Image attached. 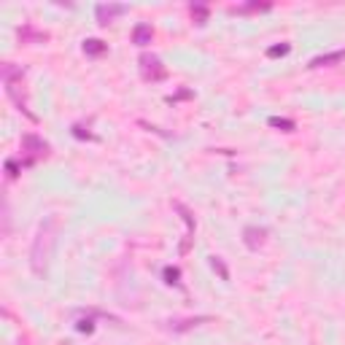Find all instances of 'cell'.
Here are the masks:
<instances>
[{"instance_id":"obj_1","label":"cell","mask_w":345,"mask_h":345,"mask_svg":"<svg viewBox=\"0 0 345 345\" xmlns=\"http://www.w3.org/2000/svg\"><path fill=\"white\" fill-rule=\"evenodd\" d=\"M51 248H54V221H46L38 229V237H36L32 251H30V262H32V272L36 275L46 272L49 259H51Z\"/></svg>"},{"instance_id":"obj_2","label":"cell","mask_w":345,"mask_h":345,"mask_svg":"<svg viewBox=\"0 0 345 345\" xmlns=\"http://www.w3.org/2000/svg\"><path fill=\"white\" fill-rule=\"evenodd\" d=\"M141 73H143V79H146V81H162L167 71H165V65H162L157 57L143 54V57H141Z\"/></svg>"},{"instance_id":"obj_3","label":"cell","mask_w":345,"mask_h":345,"mask_svg":"<svg viewBox=\"0 0 345 345\" xmlns=\"http://www.w3.org/2000/svg\"><path fill=\"white\" fill-rule=\"evenodd\" d=\"M22 149L30 154V165H32V162H36L38 157H46L49 143L41 141V137H36V135H24V137H22Z\"/></svg>"},{"instance_id":"obj_4","label":"cell","mask_w":345,"mask_h":345,"mask_svg":"<svg viewBox=\"0 0 345 345\" xmlns=\"http://www.w3.org/2000/svg\"><path fill=\"white\" fill-rule=\"evenodd\" d=\"M127 11V6H119V3H102V6H97V11H94V14H97V22L100 24H111V22H114L116 19V16H122Z\"/></svg>"},{"instance_id":"obj_5","label":"cell","mask_w":345,"mask_h":345,"mask_svg":"<svg viewBox=\"0 0 345 345\" xmlns=\"http://www.w3.org/2000/svg\"><path fill=\"white\" fill-rule=\"evenodd\" d=\"M345 59V51H329V54H318L310 59V67H329V65H337Z\"/></svg>"},{"instance_id":"obj_6","label":"cell","mask_w":345,"mask_h":345,"mask_svg":"<svg viewBox=\"0 0 345 345\" xmlns=\"http://www.w3.org/2000/svg\"><path fill=\"white\" fill-rule=\"evenodd\" d=\"M264 237H267V229H262V227H246V232H243V240L248 248H259L264 243Z\"/></svg>"},{"instance_id":"obj_7","label":"cell","mask_w":345,"mask_h":345,"mask_svg":"<svg viewBox=\"0 0 345 345\" xmlns=\"http://www.w3.org/2000/svg\"><path fill=\"white\" fill-rule=\"evenodd\" d=\"M154 38V32H151V24H135V30H132V43H137V46H146V43H151Z\"/></svg>"},{"instance_id":"obj_8","label":"cell","mask_w":345,"mask_h":345,"mask_svg":"<svg viewBox=\"0 0 345 345\" xmlns=\"http://www.w3.org/2000/svg\"><path fill=\"white\" fill-rule=\"evenodd\" d=\"M205 321H211V318L200 316V318H186V321H170V329L172 332H186V329H192V326H197V324H205Z\"/></svg>"},{"instance_id":"obj_9","label":"cell","mask_w":345,"mask_h":345,"mask_svg":"<svg viewBox=\"0 0 345 345\" xmlns=\"http://www.w3.org/2000/svg\"><path fill=\"white\" fill-rule=\"evenodd\" d=\"M108 46L102 41H97V38H89V41H84V51L86 54H92V57H97V54H102Z\"/></svg>"},{"instance_id":"obj_10","label":"cell","mask_w":345,"mask_h":345,"mask_svg":"<svg viewBox=\"0 0 345 345\" xmlns=\"http://www.w3.org/2000/svg\"><path fill=\"white\" fill-rule=\"evenodd\" d=\"M270 127H278V129H283V132H291L297 124L291 122V119H281V116H270Z\"/></svg>"},{"instance_id":"obj_11","label":"cell","mask_w":345,"mask_h":345,"mask_svg":"<svg viewBox=\"0 0 345 345\" xmlns=\"http://www.w3.org/2000/svg\"><path fill=\"white\" fill-rule=\"evenodd\" d=\"M211 264H213V270L221 275V281H229V270H227V264L221 262V256H211Z\"/></svg>"},{"instance_id":"obj_12","label":"cell","mask_w":345,"mask_h":345,"mask_svg":"<svg viewBox=\"0 0 345 345\" xmlns=\"http://www.w3.org/2000/svg\"><path fill=\"white\" fill-rule=\"evenodd\" d=\"M289 43H281V46H270L267 49V57H283V54H289Z\"/></svg>"},{"instance_id":"obj_13","label":"cell","mask_w":345,"mask_h":345,"mask_svg":"<svg viewBox=\"0 0 345 345\" xmlns=\"http://www.w3.org/2000/svg\"><path fill=\"white\" fill-rule=\"evenodd\" d=\"M165 278H167V283H172V286H178V278H181V272H178V267H165Z\"/></svg>"},{"instance_id":"obj_14","label":"cell","mask_w":345,"mask_h":345,"mask_svg":"<svg viewBox=\"0 0 345 345\" xmlns=\"http://www.w3.org/2000/svg\"><path fill=\"white\" fill-rule=\"evenodd\" d=\"M192 16L202 24L205 19H208V8H205V6H192Z\"/></svg>"}]
</instances>
